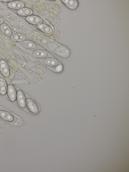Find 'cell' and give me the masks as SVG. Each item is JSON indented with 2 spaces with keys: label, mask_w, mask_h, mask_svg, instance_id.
Wrapping results in <instances>:
<instances>
[{
  "label": "cell",
  "mask_w": 129,
  "mask_h": 172,
  "mask_svg": "<svg viewBox=\"0 0 129 172\" xmlns=\"http://www.w3.org/2000/svg\"><path fill=\"white\" fill-rule=\"evenodd\" d=\"M27 108L33 114H37L39 111V109L35 102L30 98H28L26 101Z\"/></svg>",
  "instance_id": "6da1fadb"
},
{
  "label": "cell",
  "mask_w": 129,
  "mask_h": 172,
  "mask_svg": "<svg viewBox=\"0 0 129 172\" xmlns=\"http://www.w3.org/2000/svg\"><path fill=\"white\" fill-rule=\"evenodd\" d=\"M0 71L3 75L5 77L8 76L10 74V70L6 62L3 60L0 61Z\"/></svg>",
  "instance_id": "7a4b0ae2"
},
{
  "label": "cell",
  "mask_w": 129,
  "mask_h": 172,
  "mask_svg": "<svg viewBox=\"0 0 129 172\" xmlns=\"http://www.w3.org/2000/svg\"><path fill=\"white\" fill-rule=\"evenodd\" d=\"M17 99L18 103L20 107L24 108L26 105V101L23 93L21 91H18L17 93Z\"/></svg>",
  "instance_id": "3957f363"
},
{
  "label": "cell",
  "mask_w": 129,
  "mask_h": 172,
  "mask_svg": "<svg viewBox=\"0 0 129 172\" xmlns=\"http://www.w3.org/2000/svg\"><path fill=\"white\" fill-rule=\"evenodd\" d=\"M7 92L10 99L12 101H15L16 98V92L14 86L12 85H9L7 88Z\"/></svg>",
  "instance_id": "277c9868"
},
{
  "label": "cell",
  "mask_w": 129,
  "mask_h": 172,
  "mask_svg": "<svg viewBox=\"0 0 129 172\" xmlns=\"http://www.w3.org/2000/svg\"><path fill=\"white\" fill-rule=\"evenodd\" d=\"M26 19L30 23L34 24L39 25L42 22L41 18L35 16H30L27 17Z\"/></svg>",
  "instance_id": "5b68a950"
},
{
  "label": "cell",
  "mask_w": 129,
  "mask_h": 172,
  "mask_svg": "<svg viewBox=\"0 0 129 172\" xmlns=\"http://www.w3.org/2000/svg\"><path fill=\"white\" fill-rule=\"evenodd\" d=\"M0 117L3 119L9 122L12 121L14 119L13 116L11 114L4 110L0 111Z\"/></svg>",
  "instance_id": "8992f818"
},
{
  "label": "cell",
  "mask_w": 129,
  "mask_h": 172,
  "mask_svg": "<svg viewBox=\"0 0 129 172\" xmlns=\"http://www.w3.org/2000/svg\"><path fill=\"white\" fill-rule=\"evenodd\" d=\"M9 7L12 9H19L23 7L24 5L23 3L19 1H14L11 2L8 4Z\"/></svg>",
  "instance_id": "52a82bcc"
},
{
  "label": "cell",
  "mask_w": 129,
  "mask_h": 172,
  "mask_svg": "<svg viewBox=\"0 0 129 172\" xmlns=\"http://www.w3.org/2000/svg\"><path fill=\"white\" fill-rule=\"evenodd\" d=\"M63 2L69 8L74 9L78 6V3L77 0H63Z\"/></svg>",
  "instance_id": "ba28073f"
},
{
  "label": "cell",
  "mask_w": 129,
  "mask_h": 172,
  "mask_svg": "<svg viewBox=\"0 0 129 172\" xmlns=\"http://www.w3.org/2000/svg\"><path fill=\"white\" fill-rule=\"evenodd\" d=\"M7 85L5 80L3 78H0V93L3 95H5L7 90Z\"/></svg>",
  "instance_id": "9c48e42d"
},
{
  "label": "cell",
  "mask_w": 129,
  "mask_h": 172,
  "mask_svg": "<svg viewBox=\"0 0 129 172\" xmlns=\"http://www.w3.org/2000/svg\"><path fill=\"white\" fill-rule=\"evenodd\" d=\"M17 13L20 15L26 16L31 15L33 13V11L30 9L23 8L18 10Z\"/></svg>",
  "instance_id": "30bf717a"
},
{
  "label": "cell",
  "mask_w": 129,
  "mask_h": 172,
  "mask_svg": "<svg viewBox=\"0 0 129 172\" xmlns=\"http://www.w3.org/2000/svg\"><path fill=\"white\" fill-rule=\"evenodd\" d=\"M25 39V36L23 34H17L12 35L11 37L12 40L16 41H23Z\"/></svg>",
  "instance_id": "8fae6325"
},
{
  "label": "cell",
  "mask_w": 129,
  "mask_h": 172,
  "mask_svg": "<svg viewBox=\"0 0 129 172\" xmlns=\"http://www.w3.org/2000/svg\"><path fill=\"white\" fill-rule=\"evenodd\" d=\"M38 26L42 31L47 33H50L52 32V28L49 26L44 24L38 25Z\"/></svg>",
  "instance_id": "7c38bea8"
},
{
  "label": "cell",
  "mask_w": 129,
  "mask_h": 172,
  "mask_svg": "<svg viewBox=\"0 0 129 172\" xmlns=\"http://www.w3.org/2000/svg\"><path fill=\"white\" fill-rule=\"evenodd\" d=\"M1 27L2 31L5 35L8 36L11 35V31L9 27L5 24H2Z\"/></svg>",
  "instance_id": "4fadbf2b"
},
{
  "label": "cell",
  "mask_w": 129,
  "mask_h": 172,
  "mask_svg": "<svg viewBox=\"0 0 129 172\" xmlns=\"http://www.w3.org/2000/svg\"><path fill=\"white\" fill-rule=\"evenodd\" d=\"M33 55L38 58H43L46 57L47 54L44 51L42 50H37L35 51L33 53Z\"/></svg>",
  "instance_id": "5bb4252c"
},
{
  "label": "cell",
  "mask_w": 129,
  "mask_h": 172,
  "mask_svg": "<svg viewBox=\"0 0 129 172\" xmlns=\"http://www.w3.org/2000/svg\"><path fill=\"white\" fill-rule=\"evenodd\" d=\"M22 45L25 48L29 49H33L36 47V45L34 42L28 40L23 42Z\"/></svg>",
  "instance_id": "9a60e30c"
},
{
  "label": "cell",
  "mask_w": 129,
  "mask_h": 172,
  "mask_svg": "<svg viewBox=\"0 0 129 172\" xmlns=\"http://www.w3.org/2000/svg\"><path fill=\"white\" fill-rule=\"evenodd\" d=\"M44 63L46 65L51 66H55L58 64L57 62L55 60L51 58L47 59L45 60Z\"/></svg>",
  "instance_id": "2e32d148"
},
{
  "label": "cell",
  "mask_w": 129,
  "mask_h": 172,
  "mask_svg": "<svg viewBox=\"0 0 129 172\" xmlns=\"http://www.w3.org/2000/svg\"><path fill=\"white\" fill-rule=\"evenodd\" d=\"M0 1L3 2H10L11 1H13V0H0Z\"/></svg>",
  "instance_id": "e0dca14e"
},
{
  "label": "cell",
  "mask_w": 129,
  "mask_h": 172,
  "mask_svg": "<svg viewBox=\"0 0 129 172\" xmlns=\"http://www.w3.org/2000/svg\"><path fill=\"white\" fill-rule=\"evenodd\" d=\"M3 20L2 19L0 18V24L3 23Z\"/></svg>",
  "instance_id": "ac0fdd59"
}]
</instances>
